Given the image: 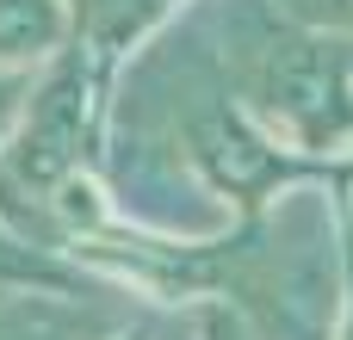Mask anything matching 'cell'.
Returning a JSON list of instances; mask_svg holds the SVG:
<instances>
[{
  "mask_svg": "<svg viewBox=\"0 0 353 340\" xmlns=\"http://www.w3.org/2000/svg\"><path fill=\"white\" fill-rule=\"evenodd\" d=\"M0 340H99V322H81V310L68 304L0 285Z\"/></svg>",
  "mask_w": 353,
  "mask_h": 340,
  "instance_id": "5b68a950",
  "label": "cell"
},
{
  "mask_svg": "<svg viewBox=\"0 0 353 340\" xmlns=\"http://www.w3.org/2000/svg\"><path fill=\"white\" fill-rule=\"evenodd\" d=\"M0 285H12V291H50V297H93V291H105V279L93 266H81L62 248L31 242L6 217H0Z\"/></svg>",
  "mask_w": 353,
  "mask_h": 340,
  "instance_id": "3957f363",
  "label": "cell"
},
{
  "mask_svg": "<svg viewBox=\"0 0 353 340\" xmlns=\"http://www.w3.org/2000/svg\"><path fill=\"white\" fill-rule=\"evenodd\" d=\"M124 340H149V328H137V334H124Z\"/></svg>",
  "mask_w": 353,
  "mask_h": 340,
  "instance_id": "ba28073f",
  "label": "cell"
},
{
  "mask_svg": "<svg viewBox=\"0 0 353 340\" xmlns=\"http://www.w3.org/2000/svg\"><path fill=\"white\" fill-rule=\"evenodd\" d=\"M174 6H180V0H68V43L81 50L99 105L112 99V68H118V56H124L137 37H149Z\"/></svg>",
  "mask_w": 353,
  "mask_h": 340,
  "instance_id": "7a4b0ae2",
  "label": "cell"
},
{
  "mask_svg": "<svg viewBox=\"0 0 353 340\" xmlns=\"http://www.w3.org/2000/svg\"><path fill=\"white\" fill-rule=\"evenodd\" d=\"M236 87L267 136H298V149H323L341 130V87L329 50L316 37L279 31V19L254 12V37L236 50Z\"/></svg>",
  "mask_w": 353,
  "mask_h": 340,
  "instance_id": "6da1fadb",
  "label": "cell"
},
{
  "mask_svg": "<svg viewBox=\"0 0 353 340\" xmlns=\"http://www.w3.org/2000/svg\"><path fill=\"white\" fill-rule=\"evenodd\" d=\"M192 304V340H248L242 310L230 297H186Z\"/></svg>",
  "mask_w": 353,
  "mask_h": 340,
  "instance_id": "8992f818",
  "label": "cell"
},
{
  "mask_svg": "<svg viewBox=\"0 0 353 340\" xmlns=\"http://www.w3.org/2000/svg\"><path fill=\"white\" fill-rule=\"evenodd\" d=\"M335 12H353V0H335Z\"/></svg>",
  "mask_w": 353,
  "mask_h": 340,
  "instance_id": "52a82bcc",
  "label": "cell"
},
{
  "mask_svg": "<svg viewBox=\"0 0 353 340\" xmlns=\"http://www.w3.org/2000/svg\"><path fill=\"white\" fill-rule=\"evenodd\" d=\"M68 37V0H0V68L50 62Z\"/></svg>",
  "mask_w": 353,
  "mask_h": 340,
  "instance_id": "277c9868",
  "label": "cell"
}]
</instances>
